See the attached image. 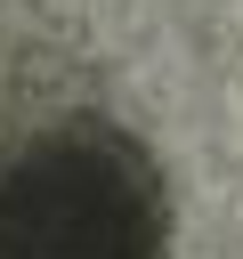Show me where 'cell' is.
I'll list each match as a JSON object with an SVG mask.
<instances>
[{"mask_svg":"<svg viewBox=\"0 0 243 259\" xmlns=\"http://www.w3.org/2000/svg\"><path fill=\"white\" fill-rule=\"evenodd\" d=\"M170 202L146 146L65 113L0 154V259H162Z\"/></svg>","mask_w":243,"mask_h":259,"instance_id":"1","label":"cell"}]
</instances>
